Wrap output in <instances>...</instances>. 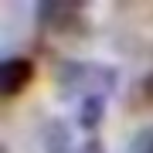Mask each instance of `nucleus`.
<instances>
[{
    "label": "nucleus",
    "instance_id": "obj_1",
    "mask_svg": "<svg viewBox=\"0 0 153 153\" xmlns=\"http://www.w3.org/2000/svg\"><path fill=\"white\" fill-rule=\"evenodd\" d=\"M58 82L65 95H102L116 85V68L95 65V61H65L58 71Z\"/></svg>",
    "mask_w": 153,
    "mask_h": 153
},
{
    "label": "nucleus",
    "instance_id": "obj_2",
    "mask_svg": "<svg viewBox=\"0 0 153 153\" xmlns=\"http://www.w3.org/2000/svg\"><path fill=\"white\" fill-rule=\"evenodd\" d=\"M31 78H34V61L31 58H17V55L7 58L0 65V95L10 99L17 92H24L31 85Z\"/></svg>",
    "mask_w": 153,
    "mask_h": 153
},
{
    "label": "nucleus",
    "instance_id": "obj_3",
    "mask_svg": "<svg viewBox=\"0 0 153 153\" xmlns=\"http://www.w3.org/2000/svg\"><path fill=\"white\" fill-rule=\"evenodd\" d=\"M78 4H61V0H44L38 4V21L51 31H68L71 24L78 21Z\"/></svg>",
    "mask_w": 153,
    "mask_h": 153
},
{
    "label": "nucleus",
    "instance_id": "obj_4",
    "mask_svg": "<svg viewBox=\"0 0 153 153\" xmlns=\"http://www.w3.org/2000/svg\"><path fill=\"white\" fill-rule=\"evenodd\" d=\"M44 153H71V133L65 119L44 123Z\"/></svg>",
    "mask_w": 153,
    "mask_h": 153
},
{
    "label": "nucleus",
    "instance_id": "obj_5",
    "mask_svg": "<svg viewBox=\"0 0 153 153\" xmlns=\"http://www.w3.org/2000/svg\"><path fill=\"white\" fill-rule=\"evenodd\" d=\"M102 112H105V99L102 95H85L78 99V109H75V123L82 126V129L92 133L99 123H102Z\"/></svg>",
    "mask_w": 153,
    "mask_h": 153
},
{
    "label": "nucleus",
    "instance_id": "obj_6",
    "mask_svg": "<svg viewBox=\"0 0 153 153\" xmlns=\"http://www.w3.org/2000/svg\"><path fill=\"white\" fill-rule=\"evenodd\" d=\"M129 153H153V123L143 126L136 136L129 140Z\"/></svg>",
    "mask_w": 153,
    "mask_h": 153
},
{
    "label": "nucleus",
    "instance_id": "obj_7",
    "mask_svg": "<svg viewBox=\"0 0 153 153\" xmlns=\"http://www.w3.org/2000/svg\"><path fill=\"white\" fill-rule=\"evenodd\" d=\"M75 153H105V146H102V140H99V136H88Z\"/></svg>",
    "mask_w": 153,
    "mask_h": 153
},
{
    "label": "nucleus",
    "instance_id": "obj_8",
    "mask_svg": "<svg viewBox=\"0 0 153 153\" xmlns=\"http://www.w3.org/2000/svg\"><path fill=\"white\" fill-rule=\"evenodd\" d=\"M140 95L146 99V102H153V71L143 78V82H140Z\"/></svg>",
    "mask_w": 153,
    "mask_h": 153
}]
</instances>
